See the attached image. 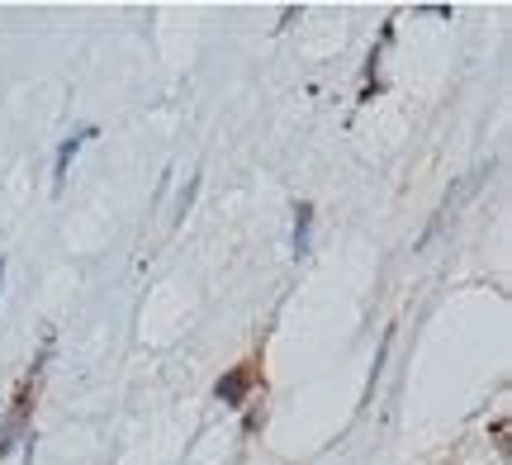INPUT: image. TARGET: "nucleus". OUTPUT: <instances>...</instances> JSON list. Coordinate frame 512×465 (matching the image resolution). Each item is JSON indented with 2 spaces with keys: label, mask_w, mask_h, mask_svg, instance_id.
<instances>
[{
  "label": "nucleus",
  "mask_w": 512,
  "mask_h": 465,
  "mask_svg": "<svg viewBox=\"0 0 512 465\" xmlns=\"http://www.w3.org/2000/svg\"><path fill=\"white\" fill-rule=\"evenodd\" d=\"M247 385H252V375H247V371L223 375V380H219V399H223V404H233V409H238V404H242V394H247Z\"/></svg>",
  "instance_id": "obj_3"
},
{
  "label": "nucleus",
  "mask_w": 512,
  "mask_h": 465,
  "mask_svg": "<svg viewBox=\"0 0 512 465\" xmlns=\"http://www.w3.org/2000/svg\"><path fill=\"white\" fill-rule=\"evenodd\" d=\"M309 224H313V209L299 205V224H294V252H299V257L309 252Z\"/></svg>",
  "instance_id": "obj_4"
},
{
  "label": "nucleus",
  "mask_w": 512,
  "mask_h": 465,
  "mask_svg": "<svg viewBox=\"0 0 512 465\" xmlns=\"http://www.w3.org/2000/svg\"><path fill=\"white\" fill-rule=\"evenodd\" d=\"M0 280H5V261H0Z\"/></svg>",
  "instance_id": "obj_5"
},
{
  "label": "nucleus",
  "mask_w": 512,
  "mask_h": 465,
  "mask_svg": "<svg viewBox=\"0 0 512 465\" xmlns=\"http://www.w3.org/2000/svg\"><path fill=\"white\" fill-rule=\"evenodd\" d=\"M86 138H95V129L72 133V138H67L62 148H57V162H53V181H57V186H62V176H67V167H72V157L81 152V143H86Z\"/></svg>",
  "instance_id": "obj_1"
},
{
  "label": "nucleus",
  "mask_w": 512,
  "mask_h": 465,
  "mask_svg": "<svg viewBox=\"0 0 512 465\" xmlns=\"http://www.w3.org/2000/svg\"><path fill=\"white\" fill-rule=\"evenodd\" d=\"M24 413H29V390L19 394L15 413H10V423H5V428H0V456H5V451L15 447V437H19V432H24Z\"/></svg>",
  "instance_id": "obj_2"
}]
</instances>
